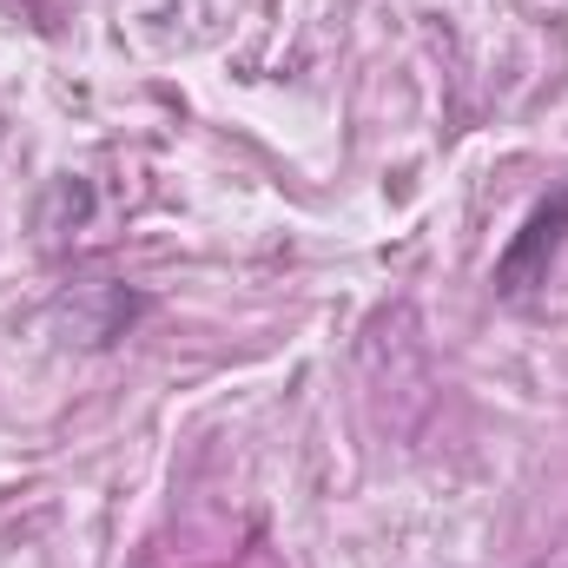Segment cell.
<instances>
[{"instance_id": "obj_1", "label": "cell", "mask_w": 568, "mask_h": 568, "mask_svg": "<svg viewBox=\"0 0 568 568\" xmlns=\"http://www.w3.org/2000/svg\"><path fill=\"white\" fill-rule=\"evenodd\" d=\"M562 239H568V185L556 199H542L523 219V232L503 245V258H496V297H529L536 284H549V265H556Z\"/></svg>"}]
</instances>
